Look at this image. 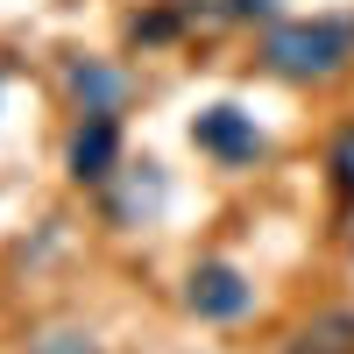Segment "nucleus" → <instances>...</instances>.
<instances>
[{
    "label": "nucleus",
    "mask_w": 354,
    "mask_h": 354,
    "mask_svg": "<svg viewBox=\"0 0 354 354\" xmlns=\"http://www.w3.org/2000/svg\"><path fill=\"white\" fill-rule=\"evenodd\" d=\"M333 333H340V319H319L305 333V347H290V354H354V340H333Z\"/></svg>",
    "instance_id": "9d476101"
},
{
    "label": "nucleus",
    "mask_w": 354,
    "mask_h": 354,
    "mask_svg": "<svg viewBox=\"0 0 354 354\" xmlns=\"http://www.w3.org/2000/svg\"><path fill=\"white\" fill-rule=\"evenodd\" d=\"M354 64V15H298L270 21L262 36V71L283 85H326Z\"/></svg>",
    "instance_id": "f257e3e1"
},
{
    "label": "nucleus",
    "mask_w": 354,
    "mask_h": 354,
    "mask_svg": "<svg viewBox=\"0 0 354 354\" xmlns=\"http://www.w3.org/2000/svg\"><path fill=\"white\" fill-rule=\"evenodd\" d=\"M170 213V170L156 156H142V163H121L106 177V220L113 227H156Z\"/></svg>",
    "instance_id": "7ed1b4c3"
},
{
    "label": "nucleus",
    "mask_w": 354,
    "mask_h": 354,
    "mask_svg": "<svg viewBox=\"0 0 354 354\" xmlns=\"http://www.w3.org/2000/svg\"><path fill=\"white\" fill-rule=\"evenodd\" d=\"M185 305L192 319H213V326H234V319L255 312V283L234 270V262H198L185 277Z\"/></svg>",
    "instance_id": "20e7f679"
},
{
    "label": "nucleus",
    "mask_w": 354,
    "mask_h": 354,
    "mask_svg": "<svg viewBox=\"0 0 354 354\" xmlns=\"http://www.w3.org/2000/svg\"><path fill=\"white\" fill-rule=\"evenodd\" d=\"M0 93H8V64H0Z\"/></svg>",
    "instance_id": "9b49d317"
},
{
    "label": "nucleus",
    "mask_w": 354,
    "mask_h": 354,
    "mask_svg": "<svg viewBox=\"0 0 354 354\" xmlns=\"http://www.w3.org/2000/svg\"><path fill=\"white\" fill-rule=\"evenodd\" d=\"M177 21H185V8H156V15H135V21H128V36H135V43H170V36H177Z\"/></svg>",
    "instance_id": "0eeeda50"
},
{
    "label": "nucleus",
    "mask_w": 354,
    "mask_h": 354,
    "mask_svg": "<svg viewBox=\"0 0 354 354\" xmlns=\"http://www.w3.org/2000/svg\"><path fill=\"white\" fill-rule=\"evenodd\" d=\"M64 170L78 177V185H106V177L121 170V121H113V113H85V121L71 128Z\"/></svg>",
    "instance_id": "39448f33"
},
{
    "label": "nucleus",
    "mask_w": 354,
    "mask_h": 354,
    "mask_svg": "<svg viewBox=\"0 0 354 354\" xmlns=\"http://www.w3.org/2000/svg\"><path fill=\"white\" fill-rule=\"evenodd\" d=\"M64 93L78 113H121L128 106V71L106 64V57H71L64 64Z\"/></svg>",
    "instance_id": "423d86ee"
},
{
    "label": "nucleus",
    "mask_w": 354,
    "mask_h": 354,
    "mask_svg": "<svg viewBox=\"0 0 354 354\" xmlns=\"http://www.w3.org/2000/svg\"><path fill=\"white\" fill-rule=\"evenodd\" d=\"M36 354H100V340L71 333V326H50V333H36Z\"/></svg>",
    "instance_id": "1a4fd4ad"
},
{
    "label": "nucleus",
    "mask_w": 354,
    "mask_h": 354,
    "mask_svg": "<svg viewBox=\"0 0 354 354\" xmlns=\"http://www.w3.org/2000/svg\"><path fill=\"white\" fill-rule=\"evenodd\" d=\"M185 135H192V149H198V156H213V163H227V170H241V163H255V156H270V135H262V128H255V113H248V106H234V100L198 106Z\"/></svg>",
    "instance_id": "f03ea898"
},
{
    "label": "nucleus",
    "mask_w": 354,
    "mask_h": 354,
    "mask_svg": "<svg viewBox=\"0 0 354 354\" xmlns=\"http://www.w3.org/2000/svg\"><path fill=\"white\" fill-rule=\"evenodd\" d=\"M326 170H333V192H340V198L354 205V128H340V142H333Z\"/></svg>",
    "instance_id": "6e6552de"
}]
</instances>
